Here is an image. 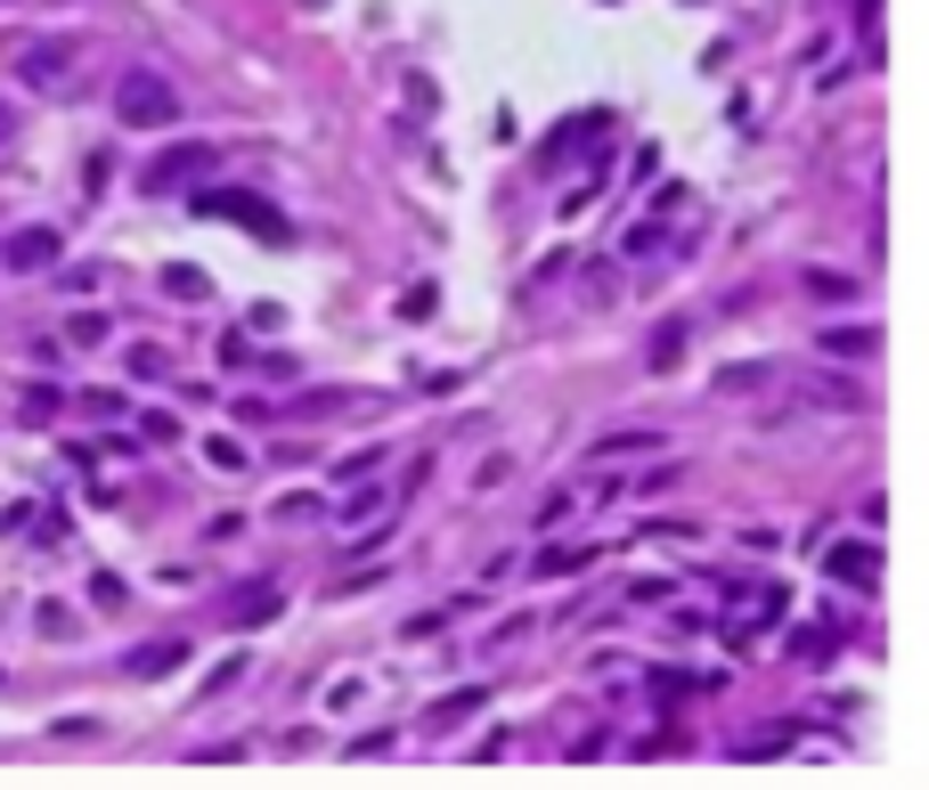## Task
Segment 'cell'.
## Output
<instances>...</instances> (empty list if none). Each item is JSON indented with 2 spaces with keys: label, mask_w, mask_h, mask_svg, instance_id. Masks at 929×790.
<instances>
[{
  "label": "cell",
  "mask_w": 929,
  "mask_h": 790,
  "mask_svg": "<svg viewBox=\"0 0 929 790\" xmlns=\"http://www.w3.org/2000/svg\"><path fill=\"white\" fill-rule=\"evenodd\" d=\"M163 294H180V302H204L213 285H204V269H163Z\"/></svg>",
  "instance_id": "11"
},
{
  "label": "cell",
  "mask_w": 929,
  "mask_h": 790,
  "mask_svg": "<svg viewBox=\"0 0 929 790\" xmlns=\"http://www.w3.org/2000/svg\"><path fill=\"white\" fill-rule=\"evenodd\" d=\"M775 383V367H726V376H717V391H767Z\"/></svg>",
  "instance_id": "12"
},
{
  "label": "cell",
  "mask_w": 929,
  "mask_h": 790,
  "mask_svg": "<svg viewBox=\"0 0 929 790\" xmlns=\"http://www.w3.org/2000/svg\"><path fill=\"white\" fill-rule=\"evenodd\" d=\"M196 172H213V148H204V139H180V148H163L148 172H139V188H148V196H172V188H188Z\"/></svg>",
  "instance_id": "2"
},
{
  "label": "cell",
  "mask_w": 929,
  "mask_h": 790,
  "mask_svg": "<svg viewBox=\"0 0 929 790\" xmlns=\"http://www.w3.org/2000/svg\"><path fill=\"white\" fill-rule=\"evenodd\" d=\"M172 115H180V90H172L163 74L139 66V74L115 82V122H122V131H163Z\"/></svg>",
  "instance_id": "1"
},
{
  "label": "cell",
  "mask_w": 929,
  "mask_h": 790,
  "mask_svg": "<svg viewBox=\"0 0 929 790\" xmlns=\"http://www.w3.org/2000/svg\"><path fill=\"white\" fill-rule=\"evenodd\" d=\"M57 408H66V400H57V391H50V383H33V391H25V424H50V415H57Z\"/></svg>",
  "instance_id": "13"
},
{
  "label": "cell",
  "mask_w": 929,
  "mask_h": 790,
  "mask_svg": "<svg viewBox=\"0 0 929 790\" xmlns=\"http://www.w3.org/2000/svg\"><path fill=\"white\" fill-rule=\"evenodd\" d=\"M229 619H237V628H261V619H278V587H237Z\"/></svg>",
  "instance_id": "7"
},
{
  "label": "cell",
  "mask_w": 929,
  "mask_h": 790,
  "mask_svg": "<svg viewBox=\"0 0 929 790\" xmlns=\"http://www.w3.org/2000/svg\"><path fill=\"white\" fill-rule=\"evenodd\" d=\"M465 710H482V693H449L441 710H432V725H449V717H465Z\"/></svg>",
  "instance_id": "16"
},
{
  "label": "cell",
  "mask_w": 929,
  "mask_h": 790,
  "mask_svg": "<svg viewBox=\"0 0 929 790\" xmlns=\"http://www.w3.org/2000/svg\"><path fill=\"white\" fill-rule=\"evenodd\" d=\"M823 350H840V359H864V350H881V335H873V326H832V335H823Z\"/></svg>",
  "instance_id": "8"
},
{
  "label": "cell",
  "mask_w": 929,
  "mask_h": 790,
  "mask_svg": "<svg viewBox=\"0 0 929 790\" xmlns=\"http://www.w3.org/2000/svg\"><path fill=\"white\" fill-rule=\"evenodd\" d=\"M9 139H17V107L0 98V148H9Z\"/></svg>",
  "instance_id": "18"
},
{
  "label": "cell",
  "mask_w": 929,
  "mask_h": 790,
  "mask_svg": "<svg viewBox=\"0 0 929 790\" xmlns=\"http://www.w3.org/2000/svg\"><path fill=\"white\" fill-rule=\"evenodd\" d=\"M90 603H98V612H115V603H122V578L98 571V578H90Z\"/></svg>",
  "instance_id": "17"
},
{
  "label": "cell",
  "mask_w": 929,
  "mask_h": 790,
  "mask_svg": "<svg viewBox=\"0 0 929 790\" xmlns=\"http://www.w3.org/2000/svg\"><path fill=\"white\" fill-rule=\"evenodd\" d=\"M188 213H220V220H245L253 237H285V220L270 213L261 196H237V188H213V196H188Z\"/></svg>",
  "instance_id": "3"
},
{
  "label": "cell",
  "mask_w": 929,
  "mask_h": 790,
  "mask_svg": "<svg viewBox=\"0 0 929 790\" xmlns=\"http://www.w3.org/2000/svg\"><path fill=\"white\" fill-rule=\"evenodd\" d=\"M74 66V41H25L17 50V74H25V90H57Z\"/></svg>",
  "instance_id": "4"
},
{
  "label": "cell",
  "mask_w": 929,
  "mask_h": 790,
  "mask_svg": "<svg viewBox=\"0 0 929 790\" xmlns=\"http://www.w3.org/2000/svg\"><path fill=\"white\" fill-rule=\"evenodd\" d=\"M180 660H188V643H180V636H155V643H139V652L122 660V669H131L139 684H155V677H172Z\"/></svg>",
  "instance_id": "6"
},
{
  "label": "cell",
  "mask_w": 929,
  "mask_h": 790,
  "mask_svg": "<svg viewBox=\"0 0 929 790\" xmlns=\"http://www.w3.org/2000/svg\"><path fill=\"white\" fill-rule=\"evenodd\" d=\"M645 448H660V432H604L595 441V456H645Z\"/></svg>",
  "instance_id": "10"
},
{
  "label": "cell",
  "mask_w": 929,
  "mask_h": 790,
  "mask_svg": "<svg viewBox=\"0 0 929 790\" xmlns=\"http://www.w3.org/2000/svg\"><path fill=\"white\" fill-rule=\"evenodd\" d=\"M66 343H74V350H98V343H107V318H98V310H74V318H66Z\"/></svg>",
  "instance_id": "9"
},
{
  "label": "cell",
  "mask_w": 929,
  "mask_h": 790,
  "mask_svg": "<svg viewBox=\"0 0 929 790\" xmlns=\"http://www.w3.org/2000/svg\"><path fill=\"white\" fill-rule=\"evenodd\" d=\"M57 261V228H9L0 237V269H50Z\"/></svg>",
  "instance_id": "5"
},
{
  "label": "cell",
  "mask_w": 929,
  "mask_h": 790,
  "mask_svg": "<svg viewBox=\"0 0 929 790\" xmlns=\"http://www.w3.org/2000/svg\"><path fill=\"white\" fill-rule=\"evenodd\" d=\"M0 9H17V0H0Z\"/></svg>",
  "instance_id": "19"
},
{
  "label": "cell",
  "mask_w": 929,
  "mask_h": 790,
  "mask_svg": "<svg viewBox=\"0 0 929 790\" xmlns=\"http://www.w3.org/2000/svg\"><path fill=\"white\" fill-rule=\"evenodd\" d=\"M204 456H213L220 473H245V448H237V441H204Z\"/></svg>",
  "instance_id": "15"
},
{
  "label": "cell",
  "mask_w": 929,
  "mask_h": 790,
  "mask_svg": "<svg viewBox=\"0 0 929 790\" xmlns=\"http://www.w3.org/2000/svg\"><path fill=\"white\" fill-rule=\"evenodd\" d=\"M832 571H840V578H873V554H864V546H840Z\"/></svg>",
  "instance_id": "14"
}]
</instances>
